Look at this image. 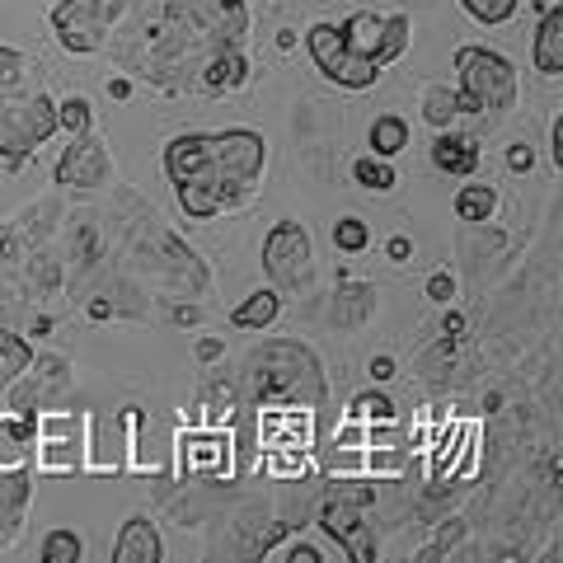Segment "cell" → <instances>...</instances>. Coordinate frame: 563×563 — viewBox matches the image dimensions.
<instances>
[{
  "label": "cell",
  "mask_w": 563,
  "mask_h": 563,
  "mask_svg": "<svg viewBox=\"0 0 563 563\" xmlns=\"http://www.w3.org/2000/svg\"><path fill=\"white\" fill-rule=\"evenodd\" d=\"M165 174L179 188V207L193 221H212L216 212H235L254 198L263 174V137L259 132H188L165 146Z\"/></svg>",
  "instance_id": "6da1fadb"
},
{
  "label": "cell",
  "mask_w": 563,
  "mask_h": 563,
  "mask_svg": "<svg viewBox=\"0 0 563 563\" xmlns=\"http://www.w3.org/2000/svg\"><path fill=\"white\" fill-rule=\"evenodd\" d=\"M460 113H507L517 104V71L493 47H456Z\"/></svg>",
  "instance_id": "7a4b0ae2"
},
{
  "label": "cell",
  "mask_w": 563,
  "mask_h": 563,
  "mask_svg": "<svg viewBox=\"0 0 563 563\" xmlns=\"http://www.w3.org/2000/svg\"><path fill=\"white\" fill-rule=\"evenodd\" d=\"M343 33V47L352 57L371 61L376 71L395 66L404 52H409V15H376V10H357L338 24Z\"/></svg>",
  "instance_id": "3957f363"
},
{
  "label": "cell",
  "mask_w": 563,
  "mask_h": 563,
  "mask_svg": "<svg viewBox=\"0 0 563 563\" xmlns=\"http://www.w3.org/2000/svg\"><path fill=\"white\" fill-rule=\"evenodd\" d=\"M118 15L122 0H61V5H52V29H57V43L71 57H90L104 47Z\"/></svg>",
  "instance_id": "277c9868"
},
{
  "label": "cell",
  "mask_w": 563,
  "mask_h": 563,
  "mask_svg": "<svg viewBox=\"0 0 563 563\" xmlns=\"http://www.w3.org/2000/svg\"><path fill=\"white\" fill-rule=\"evenodd\" d=\"M85 418H90V413H38L33 465L43 474L85 470Z\"/></svg>",
  "instance_id": "5b68a950"
},
{
  "label": "cell",
  "mask_w": 563,
  "mask_h": 563,
  "mask_svg": "<svg viewBox=\"0 0 563 563\" xmlns=\"http://www.w3.org/2000/svg\"><path fill=\"white\" fill-rule=\"evenodd\" d=\"M57 132V104L47 94H33L29 104H0V155L10 165H24L33 146H43Z\"/></svg>",
  "instance_id": "8992f818"
},
{
  "label": "cell",
  "mask_w": 563,
  "mask_h": 563,
  "mask_svg": "<svg viewBox=\"0 0 563 563\" xmlns=\"http://www.w3.org/2000/svg\"><path fill=\"white\" fill-rule=\"evenodd\" d=\"M305 47H310V61L320 66V76L343 85V90H371V85L381 80V71H376L371 61L352 57L348 47H343L338 24H315V29L305 33Z\"/></svg>",
  "instance_id": "52a82bcc"
},
{
  "label": "cell",
  "mask_w": 563,
  "mask_h": 563,
  "mask_svg": "<svg viewBox=\"0 0 563 563\" xmlns=\"http://www.w3.org/2000/svg\"><path fill=\"white\" fill-rule=\"evenodd\" d=\"M263 273L273 277L282 291L305 282V273H310V240H305V230L296 221H282V226L268 230V240H263Z\"/></svg>",
  "instance_id": "ba28073f"
},
{
  "label": "cell",
  "mask_w": 563,
  "mask_h": 563,
  "mask_svg": "<svg viewBox=\"0 0 563 563\" xmlns=\"http://www.w3.org/2000/svg\"><path fill=\"white\" fill-rule=\"evenodd\" d=\"M259 451H315V413L291 399H273L259 413Z\"/></svg>",
  "instance_id": "9c48e42d"
},
{
  "label": "cell",
  "mask_w": 563,
  "mask_h": 563,
  "mask_svg": "<svg viewBox=\"0 0 563 563\" xmlns=\"http://www.w3.org/2000/svg\"><path fill=\"white\" fill-rule=\"evenodd\" d=\"M226 427H207V432H183L179 437V474H207V479H230L235 474V451H230Z\"/></svg>",
  "instance_id": "30bf717a"
},
{
  "label": "cell",
  "mask_w": 563,
  "mask_h": 563,
  "mask_svg": "<svg viewBox=\"0 0 563 563\" xmlns=\"http://www.w3.org/2000/svg\"><path fill=\"white\" fill-rule=\"evenodd\" d=\"M113 174V165H108V151L104 141L90 132H76V141L61 151L57 169H52V179L61 183V188H99V183Z\"/></svg>",
  "instance_id": "8fae6325"
},
{
  "label": "cell",
  "mask_w": 563,
  "mask_h": 563,
  "mask_svg": "<svg viewBox=\"0 0 563 563\" xmlns=\"http://www.w3.org/2000/svg\"><path fill=\"white\" fill-rule=\"evenodd\" d=\"M85 470L94 474H122L127 470V432L118 423H104V418H85Z\"/></svg>",
  "instance_id": "7c38bea8"
},
{
  "label": "cell",
  "mask_w": 563,
  "mask_h": 563,
  "mask_svg": "<svg viewBox=\"0 0 563 563\" xmlns=\"http://www.w3.org/2000/svg\"><path fill=\"white\" fill-rule=\"evenodd\" d=\"M320 521H324V531L334 535L338 549H343L352 563L376 559V545H371V535H366V526H362V517H357V503H352V498H334V503H324Z\"/></svg>",
  "instance_id": "4fadbf2b"
},
{
  "label": "cell",
  "mask_w": 563,
  "mask_h": 563,
  "mask_svg": "<svg viewBox=\"0 0 563 563\" xmlns=\"http://www.w3.org/2000/svg\"><path fill=\"white\" fill-rule=\"evenodd\" d=\"M33 442H38V413H0V474H24V465H33Z\"/></svg>",
  "instance_id": "5bb4252c"
},
{
  "label": "cell",
  "mask_w": 563,
  "mask_h": 563,
  "mask_svg": "<svg viewBox=\"0 0 563 563\" xmlns=\"http://www.w3.org/2000/svg\"><path fill=\"white\" fill-rule=\"evenodd\" d=\"M165 559V540H160V526L146 517L122 521L118 540H113V563H160Z\"/></svg>",
  "instance_id": "9a60e30c"
},
{
  "label": "cell",
  "mask_w": 563,
  "mask_h": 563,
  "mask_svg": "<svg viewBox=\"0 0 563 563\" xmlns=\"http://www.w3.org/2000/svg\"><path fill=\"white\" fill-rule=\"evenodd\" d=\"M531 57H535V71L549 80L563 76V10L559 5H540V29L531 38Z\"/></svg>",
  "instance_id": "2e32d148"
},
{
  "label": "cell",
  "mask_w": 563,
  "mask_h": 563,
  "mask_svg": "<svg viewBox=\"0 0 563 563\" xmlns=\"http://www.w3.org/2000/svg\"><path fill=\"white\" fill-rule=\"evenodd\" d=\"M432 165L442 169V174H456V179H465V174H474V169H479V146H474L470 137L442 132V137L432 141Z\"/></svg>",
  "instance_id": "e0dca14e"
},
{
  "label": "cell",
  "mask_w": 563,
  "mask_h": 563,
  "mask_svg": "<svg viewBox=\"0 0 563 563\" xmlns=\"http://www.w3.org/2000/svg\"><path fill=\"white\" fill-rule=\"evenodd\" d=\"M244 76H249V61H244L240 47H226L221 57H212L207 66H202V85L212 94L221 90H235V85H244Z\"/></svg>",
  "instance_id": "ac0fdd59"
},
{
  "label": "cell",
  "mask_w": 563,
  "mask_h": 563,
  "mask_svg": "<svg viewBox=\"0 0 563 563\" xmlns=\"http://www.w3.org/2000/svg\"><path fill=\"white\" fill-rule=\"evenodd\" d=\"M277 315H282V296H277L273 287H263V291H254L244 305L230 310V324H235V329H268Z\"/></svg>",
  "instance_id": "d6986e66"
},
{
  "label": "cell",
  "mask_w": 563,
  "mask_h": 563,
  "mask_svg": "<svg viewBox=\"0 0 563 563\" xmlns=\"http://www.w3.org/2000/svg\"><path fill=\"white\" fill-rule=\"evenodd\" d=\"M371 155H381V160H395L404 146H409V122L399 118V113H381V118L371 122Z\"/></svg>",
  "instance_id": "ffe728a7"
},
{
  "label": "cell",
  "mask_w": 563,
  "mask_h": 563,
  "mask_svg": "<svg viewBox=\"0 0 563 563\" xmlns=\"http://www.w3.org/2000/svg\"><path fill=\"white\" fill-rule=\"evenodd\" d=\"M493 212H498V188H493V183H470V188H460L456 193V216L460 221L484 226Z\"/></svg>",
  "instance_id": "44dd1931"
},
{
  "label": "cell",
  "mask_w": 563,
  "mask_h": 563,
  "mask_svg": "<svg viewBox=\"0 0 563 563\" xmlns=\"http://www.w3.org/2000/svg\"><path fill=\"white\" fill-rule=\"evenodd\" d=\"M352 179L362 183V188H371V193H390V188H395V165L381 160V155H362V160L352 165Z\"/></svg>",
  "instance_id": "7402d4cb"
},
{
  "label": "cell",
  "mask_w": 563,
  "mask_h": 563,
  "mask_svg": "<svg viewBox=\"0 0 563 563\" xmlns=\"http://www.w3.org/2000/svg\"><path fill=\"white\" fill-rule=\"evenodd\" d=\"M423 118L427 127H451L460 118V104H456V90H442V85H432L423 94Z\"/></svg>",
  "instance_id": "603a6c76"
},
{
  "label": "cell",
  "mask_w": 563,
  "mask_h": 563,
  "mask_svg": "<svg viewBox=\"0 0 563 563\" xmlns=\"http://www.w3.org/2000/svg\"><path fill=\"white\" fill-rule=\"evenodd\" d=\"M263 465H268L273 479H305L310 465H315V456L310 451H263Z\"/></svg>",
  "instance_id": "cb8c5ba5"
},
{
  "label": "cell",
  "mask_w": 563,
  "mask_h": 563,
  "mask_svg": "<svg viewBox=\"0 0 563 563\" xmlns=\"http://www.w3.org/2000/svg\"><path fill=\"white\" fill-rule=\"evenodd\" d=\"M348 418H357V423H385V418H395V399H385L381 390H366V395H357L348 404Z\"/></svg>",
  "instance_id": "d4e9b609"
},
{
  "label": "cell",
  "mask_w": 563,
  "mask_h": 563,
  "mask_svg": "<svg viewBox=\"0 0 563 563\" xmlns=\"http://www.w3.org/2000/svg\"><path fill=\"white\" fill-rule=\"evenodd\" d=\"M517 5L521 0H460V10L470 19H479V24H488V29H493V24H507V19L517 15Z\"/></svg>",
  "instance_id": "484cf974"
},
{
  "label": "cell",
  "mask_w": 563,
  "mask_h": 563,
  "mask_svg": "<svg viewBox=\"0 0 563 563\" xmlns=\"http://www.w3.org/2000/svg\"><path fill=\"white\" fill-rule=\"evenodd\" d=\"M80 554H85V545H80L76 531H52L43 540V563H80Z\"/></svg>",
  "instance_id": "4316f807"
},
{
  "label": "cell",
  "mask_w": 563,
  "mask_h": 563,
  "mask_svg": "<svg viewBox=\"0 0 563 563\" xmlns=\"http://www.w3.org/2000/svg\"><path fill=\"white\" fill-rule=\"evenodd\" d=\"M57 127H66L71 137H76V132H90V127H94V108H90V99L71 94L66 104H57Z\"/></svg>",
  "instance_id": "83f0119b"
},
{
  "label": "cell",
  "mask_w": 563,
  "mask_h": 563,
  "mask_svg": "<svg viewBox=\"0 0 563 563\" xmlns=\"http://www.w3.org/2000/svg\"><path fill=\"white\" fill-rule=\"evenodd\" d=\"M334 244L343 249V254H362L366 244H371V226H366L362 216H343L334 226Z\"/></svg>",
  "instance_id": "f1b7e54d"
},
{
  "label": "cell",
  "mask_w": 563,
  "mask_h": 563,
  "mask_svg": "<svg viewBox=\"0 0 563 563\" xmlns=\"http://www.w3.org/2000/svg\"><path fill=\"white\" fill-rule=\"evenodd\" d=\"M19 76H24V57L10 52V47H0V90H15Z\"/></svg>",
  "instance_id": "f546056e"
},
{
  "label": "cell",
  "mask_w": 563,
  "mask_h": 563,
  "mask_svg": "<svg viewBox=\"0 0 563 563\" xmlns=\"http://www.w3.org/2000/svg\"><path fill=\"white\" fill-rule=\"evenodd\" d=\"M0 348H5V366H10V376H19V371L29 366V343H19L15 334L0 338Z\"/></svg>",
  "instance_id": "4dcf8cb0"
},
{
  "label": "cell",
  "mask_w": 563,
  "mask_h": 563,
  "mask_svg": "<svg viewBox=\"0 0 563 563\" xmlns=\"http://www.w3.org/2000/svg\"><path fill=\"white\" fill-rule=\"evenodd\" d=\"M451 296H456V277H451V273H432V277H427V301L446 305Z\"/></svg>",
  "instance_id": "1f68e13d"
},
{
  "label": "cell",
  "mask_w": 563,
  "mask_h": 563,
  "mask_svg": "<svg viewBox=\"0 0 563 563\" xmlns=\"http://www.w3.org/2000/svg\"><path fill=\"white\" fill-rule=\"evenodd\" d=\"M507 169H517V174H531V169H535V151L526 146V141L507 146Z\"/></svg>",
  "instance_id": "d6a6232c"
},
{
  "label": "cell",
  "mask_w": 563,
  "mask_h": 563,
  "mask_svg": "<svg viewBox=\"0 0 563 563\" xmlns=\"http://www.w3.org/2000/svg\"><path fill=\"white\" fill-rule=\"evenodd\" d=\"M334 446H366V427L357 423V418H348V423L338 427V437H334Z\"/></svg>",
  "instance_id": "836d02e7"
},
{
  "label": "cell",
  "mask_w": 563,
  "mask_h": 563,
  "mask_svg": "<svg viewBox=\"0 0 563 563\" xmlns=\"http://www.w3.org/2000/svg\"><path fill=\"white\" fill-rule=\"evenodd\" d=\"M409 254H413L409 235H390V244H385V259H390V263H409Z\"/></svg>",
  "instance_id": "e575fe53"
},
{
  "label": "cell",
  "mask_w": 563,
  "mask_h": 563,
  "mask_svg": "<svg viewBox=\"0 0 563 563\" xmlns=\"http://www.w3.org/2000/svg\"><path fill=\"white\" fill-rule=\"evenodd\" d=\"M395 418H385V423H376V432H366V446H395Z\"/></svg>",
  "instance_id": "d590c367"
},
{
  "label": "cell",
  "mask_w": 563,
  "mask_h": 563,
  "mask_svg": "<svg viewBox=\"0 0 563 563\" xmlns=\"http://www.w3.org/2000/svg\"><path fill=\"white\" fill-rule=\"evenodd\" d=\"M282 559L287 563H324V549L320 545H296V549H287Z\"/></svg>",
  "instance_id": "8d00e7d4"
},
{
  "label": "cell",
  "mask_w": 563,
  "mask_h": 563,
  "mask_svg": "<svg viewBox=\"0 0 563 563\" xmlns=\"http://www.w3.org/2000/svg\"><path fill=\"white\" fill-rule=\"evenodd\" d=\"M371 381L376 385H385V381H395V357H371Z\"/></svg>",
  "instance_id": "74e56055"
},
{
  "label": "cell",
  "mask_w": 563,
  "mask_h": 563,
  "mask_svg": "<svg viewBox=\"0 0 563 563\" xmlns=\"http://www.w3.org/2000/svg\"><path fill=\"white\" fill-rule=\"evenodd\" d=\"M193 352H198V362H216V357L226 352V343H221V338H198V343H193Z\"/></svg>",
  "instance_id": "f35d334b"
},
{
  "label": "cell",
  "mask_w": 563,
  "mask_h": 563,
  "mask_svg": "<svg viewBox=\"0 0 563 563\" xmlns=\"http://www.w3.org/2000/svg\"><path fill=\"white\" fill-rule=\"evenodd\" d=\"M549 155H554V169H563V118H554L549 127Z\"/></svg>",
  "instance_id": "ab89813d"
},
{
  "label": "cell",
  "mask_w": 563,
  "mask_h": 563,
  "mask_svg": "<svg viewBox=\"0 0 563 563\" xmlns=\"http://www.w3.org/2000/svg\"><path fill=\"white\" fill-rule=\"evenodd\" d=\"M108 99L127 104V99H132V80H127V76H113V80H108Z\"/></svg>",
  "instance_id": "60d3db41"
},
{
  "label": "cell",
  "mask_w": 563,
  "mask_h": 563,
  "mask_svg": "<svg viewBox=\"0 0 563 563\" xmlns=\"http://www.w3.org/2000/svg\"><path fill=\"white\" fill-rule=\"evenodd\" d=\"M174 324H198V310H193V305H179V310H174Z\"/></svg>",
  "instance_id": "b9f144b4"
},
{
  "label": "cell",
  "mask_w": 563,
  "mask_h": 563,
  "mask_svg": "<svg viewBox=\"0 0 563 563\" xmlns=\"http://www.w3.org/2000/svg\"><path fill=\"white\" fill-rule=\"evenodd\" d=\"M446 334H465V315H446Z\"/></svg>",
  "instance_id": "7bdbcfd3"
},
{
  "label": "cell",
  "mask_w": 563,
  "mask_h": 563,
  "mask_svg": "<svg viewBox=\"0 0 563 563\" xmlns=\"http://www.w3.org/2000/svg\"><path fill=\"white\" fill-rule=\"evenodd\" d=\"M108 315H113V310H108L104 301H90V320H108Z\"/></svg>",
  "instance_id": "ee69618b"
},
{
  "label": "cell",
  "mask_w": 563,
  "mask_h": 563,
  "mask_svg": "<svg viewBox=\"0 0 563 563\" xmlns=\"http://www.w3.org/2000/svg\"><path fill=\"white\" fill-rule=\"evenodd\" d=\"M291 43H296V33H291V29H277V47H282V52H287Z\"/></svg>",
  "instance_id": "f6af8a7d"
}]
</instances>
